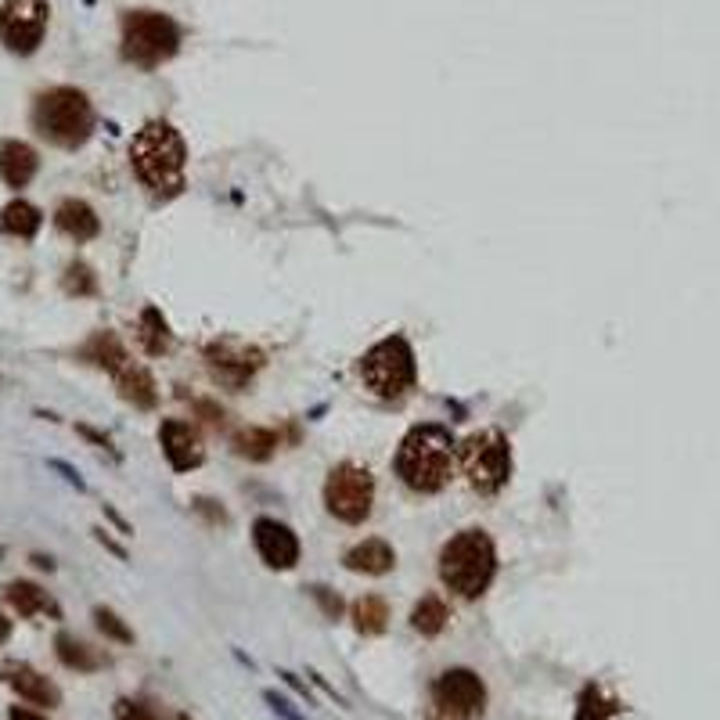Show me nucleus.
<instances>
[{
  "label": "nucleus",
  "instance_id": "nucleus-1",
  "mask_svg": "<svg viewBox=\"0 0 720 720\" xmlns=\"http://www.w3.org/2000/svg\"><path fill=\"white\" fill-rule=\"evenodd\" d=\"M130 159H134V170L137 177H141V184L152 191V195L173 198L184 191L188 148H184V137H180L170 123H162V119L144 123L134 141H130Z\"/></svg>",
  "mask_w": 720,
  "mask_h": 720
},
{
  "label": "nucleus",
  "instance_id": "nucleus-2",
  "mask_svg": "<svg viewBox=\"0 0 720 720\" xmlns=\"http://www.w3.org/2000/svg\"><path fill=\"white\" fill-rule=\"evenodd\" d=\"M458 443L443 425H414L396 450V472L414 494H436L454 476Z\"/></svg>",
  "mask_w": 720,
  "mask_h": 720
},
{
  "label": "nucleus",
  "instance_id": "nucleus-3",
  "mask_svg": "<svg viewBox=\"0 0 720 720\" xmlns=\"http://www.w3.org/2000/svg\"><path fill=\"white\" fill-rule=\"evenodd\" d=\"M497 573V551L494 540L483 530H461L450 537L440 551V576L443 584L461 598H479L490 587Z\"/></svg>",
  "mask_w": 720,
  "mask_h": 720
},
{
  "label": "nucleus",
  "instance_id": "nucleus-4",
  "mask_svg": "<svg viewBox=\"0 0 720 720\" xmlns=\"http://www.w3.org/2000/svg\"><path fill=\"white\" fill-rule=\"evenodd\" d=\"M33 126L44 141L58 148H80L94 134V105L83 90L54 87L40 94L33 105Z\"/></svg>",
  "mask_w": 720,
  "mask_h": 720
},
{
  "label": "nucleus",
  "instance_id": "nucleus-5",
  "mask_svg": "<svg viewBox=\"0 0 720 720\" xmlns=\"http://www.w3.org/2000/svg\"><path fill=\"white\" fill-rule=\"evenodd\" d=\"M119 51L137 69H159L180 51V26L162 11H126Z\"/></svg>",
  "mask_w": 720,
  "mask_h": 720
},
{
  "label": "nucleus",
  "instance_id": "nucleus-6",
  "mask_svg": "<svg viewBox=\"0 0 720 720\" xmlns=\"http://www.w3.org/2000/svg\"><path fill=\"white\" fill-rule=\"evenodd\" d=\"M364 386L382 400H396L414 386L418 368H414V350L404 335H389V339L375 342L357 364Z\"/></svg>",
  "mask_w": 720,
  "mask_h": 720
},
{
  "label": "nucleus",
  "instance_id": "nucleus-7",
  "mask_svg": "<svg viewBox=\"0 0 720 720\" xmlns=\"http://www.w3.org/2000/svg\"><path fill=\"white\" fill-rule=\"evenodd\" d=\"M461 468H465V479L472 490L497 494L508 483V476H512V447H508V440L497 429L472 432L461 443Z\"/></svg>",
  "mask_w": 720,
  "mask_h": 720
},
{
  "label": "nucleus",
  "instance_id": "nucleus-8",
  "mask_svg": "<svg viewBox=\"0 0 720 720\" xmlns=\"http://www.w3.org/2000/svg\"><path fill=\"white\" fill-rule=\"evenodd\" d=\"M324 504L335 519L364 522L371 515V504H375V476L364 465L342 461L324 483Z\"/></svg>",
  "mask_w": 720,
  "mask_h": 720
},
{
  "label": "nucleus",
  "instance_id": "nucleus-9",
  "mask_svg": "<svg viewBox=\"0 0 720 720\" xmlns=\"http://www.w3.org/2000/svg\"><path fill=\"white\" fill-rule=\"evenodd\" d=\"M432 699H436L440 713H447V717L476 720L486 706V684L476 670L454 666V670L436 677V684H432Z\"/></svg>",
  "mask_w": 720,
  "mask_h": 720
},
{
  "label": "nucleus",
  "instance_id": "nucleus-10",
  "mask_svg": "<svg viewBox=\"0 0 720 720\" xmlns=\"http://www.w3.org/2000/svg\"><path fill=\"white\" fill-rule=\"evenodd\" d=\"M47 0H4L0 8V36L8 51L15 54H33L36 47L44 44L47 33Z\"/></svg>",
  "mask_w": 720,
  "mask_h": 720
},
{
  "label": "nucleus",
  "instance_id": "nucleus-11",
  "mask_svg": "<svg viewBox=\"0 0 720 720\" xmlns=\"http://www.w3.org/2000/svg\"><path fill=\"white\" fill-rule=\"evenodd\" d=\"M209 375L227 389H245L252 375L263 368V353L256 346H242V342H209L206 346Z\"/></svg>",
  "mask_w": 720,
  "mask_h": 720
},
{
  "label": "nucleus",
  "instance_id": "nucleus-12",
  "mask_svg": "<svg viewBox=\"0 0 720 720\" xmlns=\"http://www.w3.org/2000/svg\"><path fill=\"white\" fill-rule=\"evenodd\" d=\"M252 544L270 569H292L299 562V540L278 519H256L252 526Z\"/></svg>",
  "mask_w": 720,
  "mask_h": 720
},
{
  "label": "nucleus",
  "instance_id": "nucleus-13",
  "mask_svg": "<svg viewBox=\"0 0 720 720\" xmlns=\"http://www.w3.org/2000/svg\"><path fill=\"white\" fill-rule=\"evenodd\" d=\"M159 443H162V454L170 458V465L177 468V472L198 468V465H202V458H206V450H202L198 432L191 429L188 422H180V418H166V422H162Z\"/></svg>",
  "mask_w": 720,
  "mask_h": 720
},
{
  "label": "nucleus",
  "instance_id": "nucleus-14",
  "mask_svg": "<svg viewBox=\"0 0 720 720\" xmlns=\"http://www.w3.org/2000/svg\"><path fill=\"white\" fill-rule=\"evenodd\" d=\"M0 674H4V681H8L22 699L33 702V706H47V710H51V706L62 702L58 684H54L51 677L40 674V670H33L29 663H15V659H11V663H4Z\"/></svg>",
  "mask_w": 720,
  "mask_h": 720
},
{
  "label": "nucleus",
  "instance_id": "nucleus-15",
  "mask_svg": "<svg viewBox=\"0 0 720 720\" xmlns=\"http://www.w3.org/2000/svg\"><path fill=\"white\" fill-rule=\"evenodd\" d=\"M36 166H40V159H36V152L26 141L0 144V180L8 188H26L29 180L36 177Z\"/></svg>",
  "mask_w": 720,
  "mask_h": 720
},
{
  "label": "nucleus",
  "instance_id": "nucleus-16",
  "mask_svg": "<svg viewBox=\"0 0 720 720\" xmlns=\"http://www.w3.org/2000/svg\"><path fill=\"white\" fill-rule=\"evenodd\" d=\"M54 224H58L62 234L76 238V242H90V238H98L101 231L98 213H94L83 198H65L62 206H58V213H54Z\"/></svg>",
  "mask_w": 720,
  "mask_h": 720
},
{
  "label": "nucleus",
  "instance_id": "nucleus-17",
  "mask_svg": "<svg viewBox=\"0 0 720 720\" xmlns=\"http://www.w3.org/2000/svg\"><path fill=\"white\" fill-rule=\"evenodd\" d=\"M396 566V555L382 537H368L360 540L357 548L346 551V569L353 573H364V576H382Z\"/></svg>",
  "mask_w": 720,
  "mask_h": 720
},
{
  "label": "nucleus",
  "instance_id": "nucleus-18",
  "mask_svg": "<svg viewBox=\"0 0 720 720\" xmlns=\"http://www.w3.org/2000/svg\"><path fill=\"white\" fill-rule=\"evenodd\" d=\"M116 386H119V396H123L126 404L141 407V411H152V407L159 404V389H155V378L148 375L144 368H134V364H126V368L116 375Z\"/></svg>",
  "mask_w": 720,
  "mask_h": 720
},
{
  "label": "nucleus",
  "instance_id": "nucleus-19",
  "mask_svg": "<svg viewBox=\"0 0 720 720\" xmlns=\"http://www.w3.org/2000/svg\"><path fill=\"white\" fill-rule=\"evenodd\" d=\"M4 598H8V605L18 612V616H58V605L47 598L44 587L29 584V580H11L8 587H4Z\"/></svg>",
  "mask_w": 720,
  "mask_h": 720
},
{
  "label": "nucleus",
  "instance_id": "nucleus-20",
  "mask_svg": "<svg viewBox=\"0 0 720 720\" xmlns=\"http://www.w3.org/2000/svg\"><path fill=\"white\" fill-rule=\"evenodd\" d=\"M80 357L90 360V364H98V368L112 371V375H119V371H123L126 364H130V357H126L123 342H119L116 332H98V335H94V339H90L87 346L80 350Z\"/></svg>",
  "mask_w": 720,
  "mask_h": 720
},
{
  "label": "nucleus",
  "instance_id": "nucleus-21",
  "mask_svg": "<svg viewBox=\"0 0 720 720\" xmlns=\"http://www.w3.org/2000/svg\"><path fill=\"white\" fill-rule=\"evenodd\" d=\"M40 224H44V216L26 198H15V202L0 209V231L11 234V238H33L40 231Z\"/></svg>",
  "mask_w": 720,
  "mask_h": 720
},
{
  "label": "nucleus",
  "instance_id": "nucleus-22",
  "mask_svg": "<svg viewBox=\"0 0 720 720\" xmlns=\"http://www.w3.org/2000/svg\"><path fill=\"white\" fill-rule=\"evenodd\" d=\"M137 339H141L144 353H152V357H159V353H166L173 346L170 324H166V317L155 306H144L141 321H137Z\"/></svg>",
  "mask_w": 720,
  "mask_h": 720
},
{
  "label": "nucleus",
  "instance_id": "nucleus-23",
  "mask_svg": "<svg viewBox=\"0 0 720 720\" xmlns=\"http://www.w3.org/2000/svg\"><path fill=\"white\" fill-rule=\"evenodd\" d=\"M234 454L238 458H249V461H267L278 447V432L274 429H260V425H249V429L234 432L231 440Z\"/></svg>",
  "mask_w": 720,
  "mask_h": 720
},
{
  "label": "nucleus",
  "instance_id": "nucleus-24",
  "mask_svg": "<svg viewBox=\"0 0 720 720\" xmlns=\"http://www.w3.org/2000/svg\"><path fill=\"white\" fill-rule=\"evenodd\" d=\"M447 620H450V612L440 594H425L411 612V627L418 630V634H425V638H436V634L447 627Z\"/></svg>",
  "mask_w": 720,
  "mask_h": 720
},
{
  "label": "nucleus",
  "instance_id": "nucleus-25",
  "mask_svg": "<svg viewBox=\"0 0 720 720\" xmlns=\"http://www.w3.org/2000/svg\"><path fill=\"white\" fill-rule=\"evenodd\" d=\"M54 652H58V659H62L69 670H80V674H90V670H98V666L105 663L94 648L83 645V641L72 638V634H58V638H54Z\"/></svg>",
  "mask_w": 720,
  "mask_h": 720
},
{
  "label": "nucleus",
  "instance_id": "nucleus-26",
  "mask_svg": "<svg viewBox=\"0 0 720 720\" xmlns=\"http://www.w3.org/2000/svg\"><path fill=\"white\" fill-rule=\"evenodd\" d=\"M353 627L360 634H382L389 627V605L382 594H364L353 605Z\"/></svg>",
  "mask_w": 720,
  "mask_h": 720
},
{
  "label": "nucleus",
  "instance_id": "nucleus-27",
  "mask_svg": "<svg viewBox=\"0 0 720 720\" xmlns=\"http://www.w3.org/2000/svg\"><path fill=\"white\" fill-rule=\"evenodd\" d=\"M620 710H623L620 702L609 699L598 684H587L580 699H576V720H612Z\"/></svg>",
  "mask_w": 720,
  "mask_h": 720
},
{
  "label": "nucleus",
  "instance_id": "nucleus-28",
  "mask_svg": "<svg viewBox=\"0 0 720 720\" xmlns=\"http://www.w3.org/2000/svg\"><path fill=\"white\" fill-rule=\"evenodd\" d=\"M62 288L69 296H94V292H98V278H94V270H90L87 263H69Z\"/></svg>",
  "mask_w": 720,
  "mask_h": 720
},
{
  "label": "nucleus",
  "instance_id": "nucleus-29",
  "mask_svg": "<svg viewBox=\"0 0 720 720\" xmlns=\"http://www.w3.org/2000/svg\"><path fill=\"white\" fill-rule=\"evenodd\" d=\"M94 623H98V630L105 638L119 641V645H130V641H134V630L126 627L112 609H94Z\"/></svg>",
  "mask_w": 720,
  "mask_h": 720
},
{
  "label": "nucleus",
  "instance_id": "nucleus-30",
  "mask_svg": "<svg viewBox=\"0 0 720 720\" xmlns=\"http://www.w3.org/2000/svg\"><path fill=\"white\" fill-rule=\"evenodd\" d=\"M116 720H159V713L152 706L134 699H116Z\"/></svg>",
  "mask_w": 720,
  "mask_h": 720
},
{
  "label": "nucleus",
  "instance_id": "nucleus-31",
  "mask_svg": "<svg viewBox=\"0 0 720 720\" xmlns=\"http://www.w3.org/2000/svg\"><path fill=\"white\" fill-rule=\"evenodd\" d=\"M310 594H314L317 602H321V609H324V616H328V620H339V616H342V598H339V594H332L328 587H310Z\"/></svg>",
  "mask_w": 720,
  "mask_h": 720
},
{
  "label": "nucleus",
  "instance_id": "nucleus-32",
  "mask_svg": "<svg viewBox=\"0 0 720 720\" xmlns=\"http://www.w3.org/2000/svg\"><path fill=\"white\" fill-rule=\"evenodd\" d=\"M263 699H267V706H270V710H274V713H278L281 720H306V717H299V713L292 710V706H288V702L281 699V695H274V692H263Z\"/></svg>",
  "mask_w": 720,
  "mask_h": 720
},
{
  "label": "nucleus",
  "instance_id": "nucleus-33",
  "mask_svg": "<svg viewBox=\"0 0 720 720\" xmlns=\"http://www.w3.org/2000/svg\"><path fill=\"white\" fill-rule=\"evenodd\" d=\"M198 414H202V418H206L209 425H216V429H220V425H224V411H220V407H213V404H206V400H198Z\"/></svg>",
  "mask_w": 720,
  "mask_h": 720
},
{
  "label": "nucleus",
  "instance_id": "nucleus-34",
  "mask_svg": "<svg viewBox=\"0 0 720 720\" xmlns=\"http://www.w3.org/2000/svg\"><path fill=\"white\" fill-rule=\"evenodd\" d=\"M8 720H47V717L44 713H36V710H26V706H11Z\"/></svg>",
  "mask_w": 720,
  "mask_h": 720
},
{
  "label": "nucleus",
  "instance_id": "nucleus-35",
  "mask_svg": "<svg viewBox=\"0 0 720 720\" xmlns=\"http://www.w3.org/2000/svg\"><path fill=\"white\" fill-rule=\"evenodd\" d=\"M8 638H11V620L0 616V641H8Z\"/></svg>",
  "mask_w": 720,
  "mask_h": 720
},
{
  "label": "nucleus",
  "instance_id": "nucleus-36",
  "mask_svg": "<svg viewBox=\"0 0 720 720\" xmlns=\"http://www.w3.org/2000/svg\"><path fill=\"white\" fill-rule=\"evenodd\" d=\"M177 720H191V717H177Z\"/></svg>",
  "mask_w": 720,
  "mask_h": 720
}]
</instances>
